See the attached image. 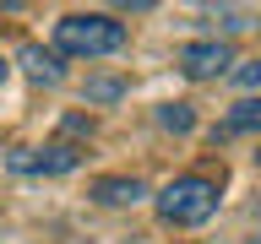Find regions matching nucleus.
Instances as JSON below:
<instances>
[{
	"instance_id": "nucleus-1",
	"label": "nucleus",
	"mask_w": 261,
	"mask_h": 244,
	"mask_svg": "<svg viewBox=\"0 0 261 244\" xmlns=\"http://www.w3.org/2000/svg\"><path fill=\"white\" fill-rule=\"evenodd\" d=\"M55 49L76 54V60L114 54V49H125V22H114L109 11H71L55 22Z\"/></svg>"
},
{
	"instance_id": "nucleus-2",
	"label": "nucleus",
	"mask_w": 261,
	"mask_h": 244,
	"mask_svg": "<svg viewBox=\"0 0 261 244\" xmlns=\"http://www.w3.org/2000/svg\"><path fill=\"white\" fill-rule=\"evenodd\" d=\"M218 185L212 179H201V174H179V179H169L158 190V217L169 228H196V223H207L212 211H218Z\"/></svg>"
},
{
	"instance_id": "nucleus-3",
	"label": "nucleus",
	"mask_w": 261,
	"mask_h": 244,
	"mask_svg": "<svg viewBox=\"0 0 261 244\" xmlns=\"http://www.w3.org/2000/svg\"><path fill=\"white\" fill-rule=\"evenodd\" d=\"M6 163H11L16 174H71L82 163V152L65 146V141H55V146H22V152H11Z\"/></svg>"
},
{
	"instance_id": "nucleus-4",
	"label": "nucleus",
	"mask_w": 261,
	"mask_h": 244,
	"mask_svg": "<svg viewBox=\"0 0 261 244\" xmlns=\"http://www.w3.org/2000/svg\"><path fill=\"white\" fill-rule=\"evenodd\" d=\"M228 65H234V49L218 44V38H196V44L179 49V71L191 81H207V76H223Z\"/></svg>"
},
{
	"instance_id": "nucleus-5",
	"label": "nucleus",
	"mask_w": 261,
	"mask_h": 244,
	"mask_svg": "<svg viewBox=\"0 0 261 244\" xmlns=\"http://www.w3.org/2000/svg\"><path fill=\"white\" fill-rule=\"evenodd\" d=\"M147 185L136 174H109V179H93V201L98 206H130V201H142Z\"/></svg>"
},
{
	"instance_id": "nucleus-6",
	"label": "nucleus",
	"mask_w": 261,
	"mask_h": 244,
	"mask_svg": "<svg viewBox=\"0 0 261 244\" xmlns=\"http://www.w3.org/2000/svg\"><path fill=\"white\" fill-rule=\"evenodd\" d=\"M256 125H261V103H256V98H240V103L228 109L223 125H212V130H207V141L218 146V141H228V136H250Z\"/></svg>"
},
{
	"instance_id": "nucleus-7",
	"label": "nucleus",
	"mask_w": 261,
	"mask_h": 244,
	"mask_svg": "<svg viewBox=\"0 0 261 244\" xmlns=\"http://www.w3.org/2000/svg\"><path fill=\"white\" fill-rule=\"evenodd\" d=\"M22 71H28L33 81H44V87H55V81L65 76L60 54H49V49H38V44H22Z\"/></svg>"
},
{
	"instance_id": "nucleus-8",
	"label": "nucleus",
	"mask_w": 261,
	"mask_h": 244,
	"mask_svg": "<svg viewBox=\"0 0 261 244\" xmlns=\"http://www.w3.org/2000/svg\"><path fill=\"white\" fill-rule=\"evenodd\" d=\"M158 125L163 130H191L196 114H191V103H163V109H158Z\"/></svg>"
},
{
	"instance_id": "nucleus-9",
	"label": "nucleus",
	"mask_w": 261,
	"mask_h": 244,
	"mask_svg": "<svg viewBox=\"0 0 261 244\" xmlns=\"http://www.w3.org/2000/svg\"><path fill=\"white\" fill-rule=\"evenodd\" d=\"M120 93H125V81H114V76H103V81H87V103H114Z\"/></svg>"
},
{
	"instance_id": "nucleus-10",
	"label": "nucleus",
	"mask_w": 261,
	"mask_h": 244,
	"mask_svg": "<svg viewBox=\"0 0 261 244\" xmlns=\"http://www.w3.org/2000/svg\"><path fill=\"white\" fill-rule=\"evenodd\" d=\"M234 65H240V60H234ZM256 81H261V65L245 60V65H240V87H256Z\"/></svg>"
},
{
	"instance_id": "nucleus-11",
	"label": "nucleus",
	"mask_w": 261,
	"mask_h": 244,
	"mask_svg": "<svg viewBox=\"0 0 261 244\" xmlns=\"http://www.w3.org/2000/svg\"><path fill=\"white\" fill-rule=\"evenodd\" d=\"M0 81H6V60H0Z\"/></svg>"
}]
</instances>
